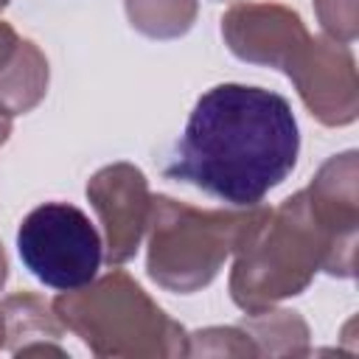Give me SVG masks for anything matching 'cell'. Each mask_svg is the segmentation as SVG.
Listing matches in <instances>:
<instances>
[{"instance_id": "obj_1", "label": "cell", "mask_w": 359, "mask_h": 359, "mask_svg": "<svg viewBox=\"0 0 359 359\" xmlns=\"http://www.w3.org/2000/svg\"><path fill=\"white\" fill-rule=\"evenodd\" d=\"M297 151L300 132L283 95L264 87L216 84L194 104L165 177L247 208L292 174Z\"/></svg>"}, {"instance_id": "obj_2", "label": "cell", "mask_w": 359, "mask_h": 359, "mask_svg": "<svg viewBox=\"0 0 359 359\" xmlns=\"http://www.w3.org/2000/svg\"><path fill=\"white\" fill-rule=\"evenodd\" d=\"M331 238L311 213L306 191L269 210L236 250L230 272L233 303L252 314L286 297L303 294L317 272H325Z\"/></svg>"}, {"instance_id": "obj_3", "label": "cell", "mask_w": 359, "mask_h": 359, "mask_svg": "<svg viewBox=\"0 0 359 359\" xmlns=\"http://www.w3.org/2000/svg\"><path fill=\"white\" fill-rule=\"evenodd\" d=\"M50 306L59 323L101 359L188 353L185 328L171 320L123 269H112L81 289L62 292Z\"/></svg>"}, {"instance_id": "obj_4", "label": "cell", "mask_w": 359, "mask_h": 359, "mask_svg": "<svg viewBox=\"0 0 359 359\" xmlns=\"http://www.w3.org/2000/svg\"><path fill=\"white\" fill-rule=\"evenodd\" d=\"M269 213L266 205L247 208H194L165 194L151 196L149 213V278L180 294H191L208 286L222 264L244 244L250 230Z\"/></svg>"}, {"instance_id": "obj_5", "label": "cell", "mask_w": 359, "mask_h": 359, "mask_svg": "<svg viewBox=\"0 0 359 359\" xmlns=\"http://www.w3.org/2000/svg\"><path fill=\"white\" fill-rule=\"evenodd\" d=\"M17 252L25 269L56 292L87 286L101 261L104 244L84 210L67 202L34 208L17 230Z\"/></svg>"}, {"instance_id": "obj_6", "label": "cell", "mask_w": 359, "mask_h": 359, "mask_svg": "<svg viewBox=\"0 0 359 359\" xmlns=\"http://www.w3.org/2000/svg\"><path fill=\"white\" fill-rule=\"evenodd\" d=\"M87 199L104 227V261L118 266L135 258L151 213L146 174L123 160L104 165L87 180Z\"/></svg>"}, {"instance_id": "obj_7", "label": "cell", "mask_w": 359, "mask_h": 359, "mask_svg": "<svg viewBox=\"0 0 359 359\" xmlns=\"http://www.w3.org/2000/svg\"><path fill=\"white\" fill-rule=\"evenodd\" d=\"M306 109L323 126H348L359 115V79L348 45L317 36L286 70Z\"/></svg>"}, {"instance_id": "obj_8", "label": "cell", "mask_w": 359, "mask_h": 359, "mask_svg": "<svg viewBox=\"0 0 359 359\" xmlns=\"http://www.w3.org/2000/svg\"><path fill=\"white\" fill-rule=\"evenodd\" d=\"M359 154L342 151L328 157L311 177L306 199L311 213L331 238V258L325 272L334 278H353L356 272V230H359Z\"/></svg>"}, {"instance_id": "obj_9", "label": "cell", "mask_w": 359, "mask_h": 359, "mask_svg": "<svg viewBox=\"0 0 359 359\" xmlns=\"http://www.w3.org/2000/svg\"><path fill=\"white\" fill-rule=\"evenodd\" d=\"M222 36L233 56L250 65L289 70L311 42L297 11L283 3H236L222 17Z\"/></svg>"}, {"instance_id": "obj_10", "label": "cell", "mask_w": 359, "mask_h": 359, "mask_svg": "<svg viewBox=\"0 0 359 359\" xmlns=\"http://www.w3.org/2000/svg\"><path fill=\"white\" fill-rule=\"evenodd\" d=\"M3 323H6V348L14 356L25 353H56L65 356V348L59 345L65 325L59 323L53 306H48L34 292H17L8 294L0 303Z\"/></svg>"}, {"instance_id": "obj_11", "label": "cell", "mask_w": 359, "mask_h": 359, "mask_svg": "<svg viewBox=\"0 0 359 359\" xmlns=\"http://www.w3.org/2000/svg\"><path fill=\"white\" fill-rule=\"evenodd\" d=\"M48 93V59L31 42L20 39L17 53L0 70V109L6 115L31 112Z\"/></svg>"}, {"instance_id": "obj_12", "label": "cell", "mask_w": 359, "mask_h": 359, "mask_svg": "<svg viewBox=\"0 0 359 359\" xmlns=\"http://www.w3.org/2000/svg\"><path fill=\"white\" fill-rule=\"evenodd\" d=\"M238 325L252 339L258 356H306L309 353V325L297 311L269 306L264 311L247 314Z\"/></svg>"}, {"instance_id": "obj_13", "label": "cell", "mask_w": 359, "mask_h": 359, "mask_svg": "<svg viewBox=\"0 0 359 359\" xmlns=\"http://www.w3.org/2000/svg\"><path fill=\"white\" fill-rule=\"evenodd\" d=\"M129 25L151 39L188 34L199 14V0H123Z\"/></svg>"}, {"instance_id": "obj_14", "label": "cell", "mask_w": 359, "mask_h": 359, "mask_svg": "<svg viewBox=\"0 0 359 359\" xmlns=\"http://www.w3.org/2000/svg\"><path fill=\"white\" fill-rule=\"evenodd\" d=\"M185 356H258V351L241 325H216L188 334Z\"/></svg>"}, {"instance_id": "obj_15", "label": "cell", "mask_w": 359, "mask_h": 359, "mask_svg": "<svg viewBox=\"0 0 359 359\" xmlns=\"http://www.w3.org/2000/svg\"><path fill=\"white\" fill-rule=\"evenodd\" d=\"M317 20L328 39L351 45L359 34V0H314Z\"/></svg>"}, {"instance_id": "obj_16", "label": "cell", "mask_w": 359, "mask_h": 359, "mask_svg": "<svg viewBox=\"0 0 359 359\" xmlns=\"http://www.w3.org/2000/svg\"><path fill=\"white\" fill-rule=\"evenodd\" d=\"M17 45H20L17 31H14L8 22H3V20H0V70L11 62V56L17 53Z\"/></svg>"}, {"instance_id": "obj_17", "label": "cell", "mask_w": 359, "mask_h": 359, "mask_svg": "<svg viewBox=\"0 0 359 359\" xmlns=\"http://www.w3.org/2000/svg\"><path fill=\"white\" fill-rule=\"evenodd\" d=\"M8 135H11V115H6L0 109V146L8 140Z\"/></svg>"}, {"instance_id": "obj_18", "label": "cell", "mask_w": 359, "mask_h": 359, "mask_svg": "<svg viewBox=\"0 0 359 359\" xmlns=\"http://www.w3.org/2000/svg\"><path fill=\"white\" fill-rule=\"evenodd\" d=\"M6 278H8V261H6V252H3V244H0V289H3Z\"/></svg>"}, {"instance_id": "obj_19", "label": "cell", "mask_w": 359, "mask_h": 359, "mask_svg": "<svg viewBox=\"0 0 359 359\" xmlns=\"http://www.w3.org/2000/svg\"><path fill=\"white\" fill-rule=\"evenodd\" d=\"M6 345V323H3V311H0V348Z\"/></svg>"}, {"instance_id": "obj_20", "label": "cell", "mask_w": 359, "mask_h": 359, "mask_svg": "<svg viewBox=\"0 0 359 359\" xmlns=\"http://www.w3.org/2000/svg\"><path fill=\"white\" fill-rule=\"evenodd\" d=\"M6 6H8V0H0V11H3V8H6Z\"/></svg>"}]
</instances>
